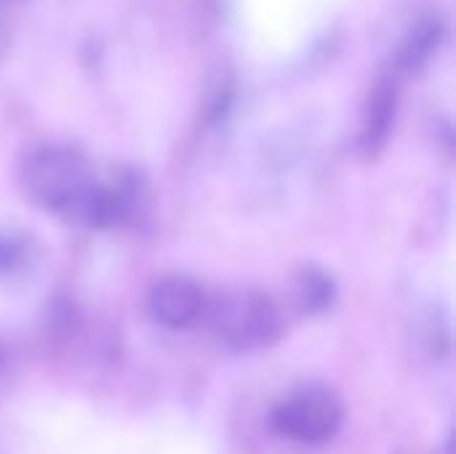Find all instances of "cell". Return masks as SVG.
I'll list each match as a JSON object with an SVG mask.
<instances>
[{
  "mask_svg": "<svg viewBox=\"0 0 456 454\" xmlns=\"http://www.w3.org/2000/svg\"><path fill=\"white\" fill-rule=\"evenodd\" d=\"M21 187L45 211L75 219L83 198L94 187L91 166L69 144H37L21 161Z\"/></svg>",
  "mask_w": 456,
  "mask_h": 454,
  "instance_id": "cell-1",
  "label": "cell"
},
{
  "mask_svg": "<svg viewBox=\"0 0 456 454\" xmlns=\"http://www.w3.org/2000/svg\"><path fill=\"white\" fill-rule=\"evenodd\" d=\"M211 321L216 337L235 351L273 345L283 334V318L278 305L267 294L254 289L230 292L219 297Z\"/></svg>",
  "mask_w": 456,
  "mask_h": 454,
  "instance_id": "cell-2",
  "label": "cell"
},
{
  "mask_svg": "<svg viewBox=\"0 0 456 454\" xmlns=\"http://www.w3.org/2000/svg\"><path fill=\"white\" fill-rule=\"evenodd\" d=\"M345 420V407L329 388H302L286 396L273 412V428L294 444H326Z\"/></svg>",
  "mask_w": 456,
  "mask_h": 454,
  "instance_id": "cell-3",
  "label": "cell"
},
{
  "mask_svg": "<svg viewBox=\"0 0 456 454\" xmlns=\"http://www.w3.org/2000/svg\"><path fill=\"white\" fill-rule=\"evenodd\" d=\"M150 316L166 329H184L195 324L206 308V297L200 286L184 276L160 278L147 297Z\"/></svg>",
  "mask_w": 456,
  "mask_h": 454,
  "instance_id": "cell-4",
  "label": "cell"
},
{
  "mask_svg": "<svg viewBox=\"0 0 456 454\" xmlns=\"http://www.w3.org/2000/svg\"><path fill=\"white\" fill-rule=\"evenodd\" d=\"M395 107H398V86L395 78H382L369 94L363 120H361V134L358 144L366 155H374L385 147L393 123H395Z\"/></svg>",
  "mask_w": 456,
  "mask_h": 454,
  "instance_id": "cell-5",
  "label": "cell"
},
{
  "mask_svg": "<svg viewBox=\"0 0 456 454\" xmlns=\"http://www.w3.org/2000/svg\"><path fill=\"white\" fill-rule=\"evenodd\" d=\"M441 37H444V24H441V19H438L436 13L419 16V19L409 27V32H406V37H403V43H401V54H398L401 70H406V72L422 70V67L430 62V56L438 51Z\"/></svg>",
  "mask_w": 456,
  "mask_h": 454,
  "instance_id": "cell-6",
  "label": "cell"
},
{
  "mask_svg": "<svg viewBox=\"0 0 456 454\" xmlns=\"http://www.w3.org/2000/svg\"><path fill=\"white\" fill-rule=\"evenodd\" d=\"M294 300H297V308L302 313H321L334 300V284H331V278L326 273H321L315 268H305L297 276Z\"/></svg>",
  "mask_w": 456,
  "mask_h": 454,
  "instance_id": "cell-7",
  "label": "cell"
},
{
  "mask_svg": "<svg viewBox=\"0 0 456 454\" xmlns=\"http://www.w3.org/2000/svg\"><path fill=\"white\" fill-rule=\"evenodd\" d=\"M27 257V241L24 235L13 230H0V273H8L19 268Z\"/></svg>",
  "mask_w": 456,
  "mask_h": 454,
  "instance_id": "cell-8",
  "label": "cell"
},
{
  "mask_svg": "<svg viewBox=\"0 0 456 454\" xmlns=\"http://www.w3.org/2000/svg\"><path fill=\"white\" fill-rule=\"evenodd\" d=\"M3 367H5V356H3V351H0V372H3Z\"/></svg>",
  "mask_w": 456,
  "mask_h": 454,
  "instance_id": "cell-9",
  "label": "cell"
}]
</instances>
